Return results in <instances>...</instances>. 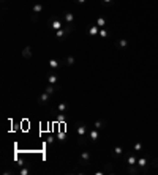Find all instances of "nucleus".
<instances>
[{"mask_svg": "<svg viewBox=\"0 0 158 175\" xmlns=\"http://www.w3.org/2000/svg\"><path fill=\"white\" fill-rule=\"evenodd\" d=\"M85 134H87V128H85V125H78V136L82 139Z\"/></svg>", "mask_w": 158, "mask_h": 175, "instance_id": "nucleus-1", "label": "nucleus"}, {"mask_svg": "<svg viewBox=\"0 0 158 175\" xmlns=\"http://www.w3.org/2000/svg\"><path fill=\"white\" fill-rule=\"evenodd\" d=\"M65 21H66V24H73V21H74V14L71 13V11H65Z\"/></svg>", "mask_w": 158, "mask_h": 175, "instance_id": "nucleus-2", "label": "nucleus"}, {"mask_svg": "<svg viewBox=\"0 0 158 175\" xmlns=\"http://www.w3.org/2000/svg\"><path fill=\"white\" fill-rule=\"evenodd\" d=\"M49 96H51V95H49V93H46V92H44V93H43V95H41V96H40V99H38V103H40V104H46L47 101H49Z\"/></svg>", "mask_w": 158, "mask_h": 175, "instance_id": "nucleus-3", "label": "nucleus"}, {"mask_svg": "<svg viewBox=\"0 0 158 175\" xmlns=\"http://www.w3.org/2000/svg\"><path fill=\"white\" fill-rule=\"evenodd\" d=\"M22 57H24V58H30V57H32V49H30V46L22 49Z\"/></svg>", "mask_w": 158, "mask_h": 175, "instance_id": "nucleus-4", "label": "nucleus"}, {"mask_svg": "<svg viewBox=\"0 0 158 175\" xmlns=\"http://www.w3.org/2000/svg\"><path fill=\"white\" fill-rule=\"evenodd\" d=\"M98 30H100V27L98 25H90V28H89V35H98Z\"/></svg>", "mask_w": 158, "mask_h": 175, "instance_id": "nucleus-5", "label": "nucleus"}, {"mask_svg": "<svg viewBox=\"0 0 158 175\" xmlns=\"http://www.w3.org/2000/svg\"><path fill=\"white\" fill-rule=\"evenodd\" d=\"M57 109H59V112H66V110H68V104H66V103H60L59 104V106H57Z\"/></svg>", "mask_w": 158, "mask_h": 175, "instance_id": "nucleus-6", "label": "nucleus"}, {"mask_svg": "<svg viewBox=\"0 0 158 175\" xmlns=\"http://www.w3.org/2000/svg\"><path fill=\"white\" fill-rule=\"evenodd\" d=\"M63 25H62V22H60L59 19H55V21H52V28H54V30H60V28H62Z\"/></svg>", "mask_w": 158, "mask_h": 175, "instance_id": "nucleus-7", "label": "nucleus"}, {"mask_svg": "<svg viewBox=\"0 0 158 175\" xmlns=\"http://www.w3.org/2000/svg\"><path fill=\"white\" fill-rule=\"evenodd\" d=\"M32 10H33V13H35V14H38V13H41V11H43V5H41V3H35Z\"/></svg>", "mask_w": 158, "mask_h": 175, "instance_id": "nucleus-8", "label": "nucleus"}, {"mask_svg": "<svg viewBox=\"0 0 158 175\" xmlns=\"http://www.w3.org/2000/svg\"><path fill=\"white\" fill-rule=\"evenodd\" d=\"M57 81H59V79H57V76H55V74H47V82H49V84L54 85Z\"/></svg>", "mask_w": 158, "mask_h": 175, "instance_id": "nucleus-9", "label": "nucleus"}, {"mask_svg": "<svg viewBox=\"0 0 158 175\" xmlns=\"http://www.w3.org/2000/svg\"><path fill=\"white\" fill-rule=\"evenodd\" d=\"M90 139H92V140L98 139V129H96V128H93L92 131H90Z\"/></svg>", "mask_w": 158, "mask_h": 175, "instance_id": "nucleus-10", "label": "nucleus"}, {"mask_svg": "<svg viewBox=\"0 0 158 175\" xmlns=\"http://www.w3.org/2000/svg\"><path fill=\"white\" fill-rule=\"evenodd\" d=\"M96 25L98 27H106V19L104 17H96Z\"/></svg>", "mask_w": 158, "mask_h": 175, "instance_id": "nucleus-11", "label": "nucleus"}, {"mask_svg": "<svg viewBox=\"0 0 158 175\" xmlns=\"http://www.w3.org/2000/svg\"><path fill=\"white\" fill-rule=\"evenodd\" d=\"M65 36H66L65 28H60V30H57V38H60V40H65Z\"/></svg>", "mask_w": 158, "mask_h": 175, "instance_id": "nucleus-12", "label": "nucleus"}, {"mask_svg": "<svg viewBox=\"0 0 158 175\" xmlns=\"http://www.w3.org/2000/svg\"><path fill=\"white\" fill-rule=\"evenodd\" d=\"M74 62H76V60H74L73 55H68V57H66V63H65V65H66V66H73Z\"/></svg>", "mask_w": 158, "mask_h": 175, "instance_id": "nucleus-13", "label": "nucleus"}, {"mask_svg": "<svg viewBox=\"0 0 158 175\" xmlns=\"http://www.w3.org/2000/svg\"><path fill=\"white\" fill-rule=\"evenodd\" d=\"M47 63H49V66H51V68H59V66H60V63L57 62V60H54V58H51V60L49 62H47Z\"/></svg>", "mask_w": 158, "mask_h": 175, "instance_id": "nucleus-14", "label": "nucleus"}, {"mask_svg": "<svg viewBox=\"0 0 158 175\" xmlns=\"http://www.w3.org/2000/svg\"><path fill=\"white\" fill-rule=\"evenodd\" d=\"M128 166H136V156L134 155L128 156Z\"/></svg>", "mask_w": 158, "mask_h": 175, "instance_id": "nucleus-15", "label": "nucleus"}, {"mask_svg": "<svg viewBox=\"0 0 158 175\" xmlns=\"http://www.w3.org/2000/svg\"><path fill=\"white\" fill-rule=\"evenodd\" d=\"M138 166L145 167V166H147V159H145V158H139V159H138Z\"/></svg>", "mask_w": 158, "mask_h": 175, "instance_id": "nucleus-16", "label": "nucleus"}, {"mask_svg": "<svg viewBox=\"0 0 158 175\" xmlns=\"http://www.w3.org/2000/svg\"><path fill=\"white\" fill-rule=\"evenodd\" d=\"M119 46L120 47H126V46H128V40H125V38H123V40H119Z\"/></svg>", "mask_w": 158, "mask_h": 175, "instance_id": "nucleus-17", "label": "nucleus"}, {"mask_svg": "<svg viewBox=\"0 0 158 175\" xmlns=\"http://www.w3.org/2000/svg\"><path fill=\"white\" fill-rule=\"evenodd\" d=\"M103 121H101V120H96L95 121V123H93V128H96V129H101V128H103Z\"/></svg>", "mask_w": 158, "mask_h": 175, "instance_id": "nucleus-18", "label": "nucleus"}, {"mask_svg": "<svg viewBox=\"0 0 158 175\" xmlns=\"http://www.w3.org/2000/svg\"><path fill=\"white\" fill-rule=\"evenodd\" d=\"M81 158L84 159V161H89V159H90V153H89V151H82Z\"/></svg>", "mask_w": 158, "mask_h": 175, "instance_id": "nucleus-19", "label": "nucleus"}, {"mask_svg": "<svg viewBox=\"0 0 158 175\" xmlns=\"http://www.w3.org/2000/svg\"><path fill=\"white\" fill-rule=\"evenodd\" d=\"M128 172H130V174H139V172H141V170H139L138 167H134V166H130Z\"/></svg>", "mask_w": 158, "mask_h": 175, "instance_id": "nucleus-20", "label": "nucleus"}, {"mask_svg": "<svg viewBox=\"0 0 158 175\" xmlns=\"http://www.w3.org/2000/svg\"><path fill=\"white\" fill-rule=\"evenodd\" d=\"M55 92V88H54V85H47V87H46V93H49V95H52V93H54Z\"/></svg>", "mask_w": 158, "mask_h": 175, "instance_id": "nucleus-21", "label": "nucleus"}, {"mask_svg": "<svg viewBox=\"0 0 158 175\" xmlns=\"http://www.w3.org/2000/svg\"><path fill=\"white\" fill-rule=\"evenodd\" d=\"M114 153H115V155H122V153H123V150H122V147H120V145H117V147L114 148Z\"/></svg>", "mask_w": 158, "mask_h": 175, "instance_id": "nucleus-22", "label": "nucleus"}, {"mask_svg": "<svg viewBox=\"0 0 158 175\" xmlns=\"http://www.w3.org/2000/svg\"><path fill=\"white\" fill-rule=\"evenodd\" d=\"M57 120H59V121H65V120H66V115H59Z\"/></svg>", "mask_w": 158, "mask_h": 175, "instance_id": "nucleus-23", "label": "nucleus"}, {"mask_svg": "<svg viewBox=\"0 0 158 175\" xmlns=\"http://www.w3.org/2000/svg\"><path fill=\"white\" fill-rule=\"evenodd\" d=\"M141 148H142V145H141V144H134V151H139Z\"/></svg>", "mask_w": 158, "mask_h": 175, "instance_id": "nucleus-24", "label": "nucleus"}, {"mask_svg": "<svg viewBox=\"0 0 158 175\" xmlns=\"http://www.w3.org/2000/svg\"><path fill=\"white\" fill-rule=\"evenodd\" d=\"M29 174V169H25V167H22L21 169V175H27Z\"/></svg>", "mask_w": 158, "mask_h": 175, "instance_id": "nucleus-25", "label": "nucleus"}, {"mask_svg": "<svg viewBox=\"0 0 158 175\" xmlns=\"http://www.w3.org/2000/svg\"><path fill=\"white\" fill-rule=\"evenodd\" d=\"M100 35L103 36V38H106V36H108V30H101V32H100Z\"/></svg>", "mask_w": 158, "mask_h": 175, "instance_id": "nucleus-26", "label": "nucleus"}, {"mask_svg": "<svg viewBox=\"0 0 158 175\" xmlns=\"http://www.w3.org/2000/svg\"><path fill=\"white\" fill-rule=\"evenodd\" d=\"M103 3H106V5H112V3H114V0H103Z\"/></svg>", "mask_w": 158, "mask_h": 175, "instance_id": "nucleus-27", "label": "nucleus"}, {"mask_svg": "<svg viewBox=\"0 0 158 175\" xmlns=\"http://www.w3.org/2000/svg\"><path fill=\"white\" fill-rule=\"evenodd\" d=\"M52 142H54V137L49 136V137H47V144H52Z\"/></svg>", "mask_w": 158, "mask_h": 175, "instance_id": "nucleus-28", "label": "nucleus"}, {"mask_svg": "<svg viewBox=\"0 0 158 175\" xmlns=\"http://www.w3.org/2000/svg\"><path fill=\"white\" fill-rule=\"evenodd\" d=\"M30 19H32V22H36V21H38V17H36V16H35V14H33V16H32V17H30Z\"/></svg>", "mask_w": 158, "mask_h": 175, "instance_id": "nucleus-29", "label": "nucleus"}, {"mask_svg": "<svg viewBox=\"0 0 158 175\" xmlns=\"http://www.w3.org/2000/svg\"><path fill=\"white\" fill-rule=\"evenodd\" d=\"M85 2V0H78V3H84Z\"/></svg>", "mask_w": 158, "mask_h": 175, "instance_id": "nucleus-30", "label": "nucleus"}]
</instances>
